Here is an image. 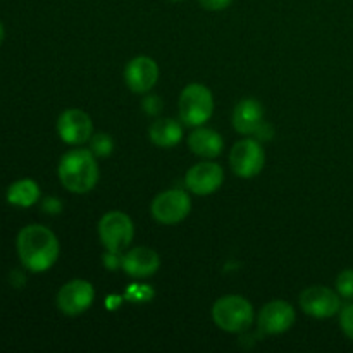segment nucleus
Returning <instances> with one entry per match:
<instances>
[{
  "label": "nucleus",
  "instance_id": "f257e3e1",
  "mask_svg": "<svg viewBox=\"0 0 353 353\" xmlns=\"http://www.w3.org/2000/svg\"><path fill=\"white\" fill-rule=\"evenodd\" d=\"M16 250L26 271L45 272L57 262L59 240L52 230L43 224H28L17 233Z\"/></svg>",
  "mask_w": 353,
  "mask_h": 353
},
{
  "label": "nucleus",
  "instance_id": "f03ea898",
  "mask_svg": "<svg viewBox=\"0 0 353 353\" xmlns=\"http://www.w3.org/2000/svg\"><path fill=\"white\" fill-rule=\"evenodd\" d=\"M59 181L74 195L90 193L99 183V164L90 148L76 147L65 152L59 161Z\"/></svg>",
  "mask_w": 353,
  "mask_h": 353
},
{
  "label": "nucleus",
  "instance_id": "7ed1b4c3",
  "mask_svg": "<svg viewBox=\"0 0 353 353\" xmlns=\"http://www.w3.org/2000/svg\"><path fill=\"white\" fill-rule=\"evenodd\" d=\"M254 307L241 295H224L212 307V321L226 333H243L254 324Z\"/></svg>",
  "mask_w": 353,
  "mask_h": 353
},
{
  "label": "nucleus",
  "instance_id": "20e7f679",
  "mask_svg": "<svg viewBox=\"0 0 353 353\" xmlns=\"http://www.w3.org/2000/svg\"><path fill=\"white\" fill-rule=\"evenodd\" d=\"M179 119L185 126H203L214 114V95L205 85L192 83L185 86L178 102Z\"/></svg>",
  "mask_w": 353,
  "mask_h": 353
},
{
  "label": "nucleus",
  "instance_id": "39448f33",
  "mask_svg": "<svg viewBox=\"0 0 353 353\" xmlns=\"http://www.w3.org/2000/svg\"><path fill=\"white\" fill-rule=\"evenodd\" d=\"M99 238L107 252L123 254L134 238V224L128 214L110 210L99 221Z\"/></svg>",
  "mask_w": 353,
  "mask_h": 353
},
{
  "label": "nucleus",
  "instance_id": "423d86ee",
  "mask_svg": "<svg viewBox=\"0 0 353 353\" xmlns=\"http://www.w3.org/2000/svg\"><path fill=\"white\" fill-rule=\"evenodd\" d=\"M152 217L164 226H174L192 212V199L186 190L171 188L159 193L150 205Z\"/></svg>",
  "mask_w": 353,
  "mask_h": 353
},
{
  "label": "nucleus",
  "instance_id": "0eeeda50",
  "mask_svg": "<svg viewBox=\"0 0 353 353\" xmlns=\"http://www.w3.org/2000/svg\"><path fill=\"white\" fill-rule=\"evenodd\" d=\"M230 165L238 178L250 179L261 174L265 165V152L257 138H243L231 148Z\"/></svg>",
  "mask_w": 353,
  "mask_h": 353
},
{
  "label": "nucleus",
  "instance_id": "6e6552de",
  "mask_svg": "<svg viewBox=\"0 0 353 353\" xmlns=\"http://www.w3.org/2000/svg\"><path fill=\"white\" fill-rule=\"evenodd\" d=\"M303 312L314 319H330L340 314L341 296L336 290L323 285H314L303 290L299 299Z\"/></svg>",
  "mask_w": 353,
  "mask_h": 353
},
{
  "label": "nucleus",
  "instance_id": "1a4fd4ad",
  "mask_svg": "<svg viewBox=\"0 0 353 353\" xmlns=\"http://www.w3.org/2000/svg\"><path fill=\"white\" fill-rule=\"evenodd\" d=\"M95 288L86 279H71L57 293V307L64 316L78 317L92 307Z\"/></svg>",
  "mask_w": 353,
  "mask_h": 353
},
{
  "label": "nucleus",
  "instance_id": "9d476101",
  "mask_svg": "<svg viewBox=\"0 0 353 353\" xmlns=\"http://www.w3.org/2000/svg\"><path fill=\"white\" fill-rule=\"evenodd\" d=\"M57 133L65 145L81 147L93 134V121L85 110L68 109L59 116Z\"/></svg>",
  "mask_w": 353,
  "mask_h": 353
},
{
  "label": "nucleus",
  "instance_id": "9b49d317",
  "mask_svg": "<svg viewBox=\"0 0 353 353\" xmlns=\"http://www.w3.org/2000/svg\"><path fill=\"white\" fill-rule=\"evenodd\" d=\"M224 181V171L217 162L202 161L186 171L185 186L193 195L207 196L216 193Z\"/></svg>",
  "mask_w": 353,
  "mask_h": 353
},
{
  "label": "nucleus",
  "instance_id": "f8f14e48",
  "mask_svg": "<svg viewBox=\"0 0 353 353\" xmlns=\"http://www.w3.org/2000/svg\"><path fill=\"white\" fill-rule=\"evenodd\" d=\"M296 314L292 303L285 300H272L262 307L259 314V330L264 334L274 336V334H283L295 324Z\"/></svg>",
  "mask_w": 353,
  "mask_h": 353
},
{
  "label": "nucleus",
  "instance_id": "ddd939ff",
  "mask_svg": "<svg viewBox=\"0 0 353 353\" xmlns=\"http://www.w3.org/2000/svg\"><path fill=\"white\" fill-rule=\"evenodd\" d=\"M159 79L157 62L147 55L131 59L124 68V81L133 93H148Z\"/></svg>",
  "mask_w": 353,
  "mask_h": 353
},
{
  "label": "nucleus",
  "instance_id": "4468645a",
  "mask_svg": "<svg viewBox=\"0 0 353 353\" xmlns=\"http://www.w3.org/2000/svg\"><path fill=\"white\" fill-rule=\"evenodd\" d=\"M123 271L134 279H145L154 276L161 268V257L148 247L131 248L123 255Z\"/></svg>",
  "mask_w": 353,
  "mask_h": 353
},
{
  "label": "nucleus",
  "instance_id": "2eb2a0df",
  "mask_svg": "<svg viewBox=\"0 0 353 353\" xmlns=\"http://www.w3.org/2000/svg\"><path fill=\"white\" fill-rule=\"evenodd\" d=\"M233 128L243 137H255L264 124V107L255 99H243L233 110Z\"/></svg>",
  "mask_w": 353,
  "mask_h": 353
},
{
  "label": "nucleus",
  "instance_id": "dca6fc26",
  "mask_svg": "<svg viewBox=\"0 0 353 353\" xmlns=\"http://www.w3.org/2000/svg\"><path fill=\"white\" fill-rule=\"evenodd\" d=\"M190 152L202 159H216L223 154L224 140L217 131L199 126L188 137Z\"/></svg>",
  "mask_w": 353,
  "mask_h": 353
},
{
  "label": "nucleus",
  "instance_id": "f3484780",
  "mask_svg": "<svg viewBox=\"0 0 353 353\" xmlns=\"http://www.w3.org/2000/svg\"><path fill=\"white\" fill-rule=\"evenodd\" d=\"M148 138L155 147L172 148L183 140V124L172 117H159L148 128Z\"/></svg>",
  "mask_w": 353,
  "mask_h": 353
},
{
  "label": "nucleus",
  "instance_id": "a211bd4d",
  "mask_svg": "<svg viewBox=\"0 0 353 353\" xmlns=\"http://www.w3.org/2000/svg\"><path fill=\"white\" fill-rule=\"evenodd\" d=\"M40 185L31 178H23L14 181L9 185L6 192L7 203L12 207H19V209H30V207L37 205L40 202Z\"/></svg>",
  "mask_w": 353,
  "mask_h": 353
},
{
  "label": "nucleus",
  "instance_id": "6ab92c4d",
  "mask_svg": "<svg viewBox=\"0 0 353 353\" xmlns=\"http://www.w3.org/2000/svg\"><path fill=\"white\" fill-rule=\"evenodd\" d=\"M88 143L95 157H109L114 152V140L107 133H93Z\"/></svg>",
  "mask_w": 353,
  "mask_h": 353
},
{
  "label": "nucleus",
  "instance_id": "aec40b11",
  "mask_svg": "<svg viewBox=\"0 0 353 353\" xmlns=\"http://www.w3.org/2000/svg\"><path fill=\"white\" fill-rule=\"evenodd\" d=\"M336 292L343 300H353V269H343L336 276Z\"/></svg>",
  "mask_w": 353,
  "mask_h": 353
},
{
  "label": "nucleus",
  "instance_id": "412c9836",
  "mask_svg": "<svg viewBox=\"0 0 353 353\" xmlns=\"http://www.w3.org/2000/svg\"><path fill=\"white\" fill-rule=\"evenodd\" d=\"M124 299H126L128 302H148V300L154 299V290L148 285H131L130 288L126 290Z\"/></svg>",
  "mask_w": 353,
  "mask_h": 353
},
{
  "label": "nucleus",
  "instance_id": "4be33fe9",
  "mask_svg": "<svg viewBox=\"0 0 353 353\" xmlns=\"http://www.w3.org/2000/svg\"><path fill=\"white\" fill-rule=\"evenodd\" d=\"M340 327L345 333V336L350 338L353 341V303H348V305L341 307L340 310Z\"/></svg>",
  "mask_w": 353,
  "mask_h": 353
},
{
  "label": "nucleus",
  "instance_id": "5701e85b",
  "mask_svg": "<svg viewBox=\"0 0 353 353\" xmlns=\"http://www.w3.org/2000/svg\"><path fill=\"white\" fill-rule=\"evenodd\" d=\"M143 110L148 114V116H157L162 110V102L159 97L148 95L147 99L143 100Z\"/></svg>",
  "mask_w": 353,
  "mask_h": 353
},
{
  "label": "nucleus",
  "instance_id": "b1692460",
  "mask_svg": "<svg viewBox=\"0 0 353 353\" xmlns=\"http://www.w3.org/2000/svg\"><path fill=\"white\" fill-rule=\"evenodd\" d=\"M231 2H233V0H199V3L203 7V9L212 10V12L228 9V7L231 6Z\"/></svg>",
  "mask_w": 353,
  "mask_h": 353
},
{
  "label": "nucleus",
  "instance_id": "393cba45",
  "mask_svg": "<svg viewBox=\"0 0 353 353\" xmlns=\"http://www.w3.org/2000/svg\"><path fill=\"white\" fill-rule=\"evenodd\" d=\"M41 209H43L45 212L55 216V214H59L62 210V203H61V200H59V199L48 196V199H45L43 202H41Z\"/></svg>",
  "mask_w": 353,
  "mask_h": 353
},
{
  "label": "nucleus",
  "instance_id": "a878e982",
  "mask_svg": "<svg viewBox=\"0 0 353 353\" xmlns=\"http://www.w3.org/2000/svg\"><path fill=\"white\" fill-rule=\"evenodd\" d=\"M3 40H6V28H3V24L0 23V45L3 43Z\"/></svg>",
  "mask_w": 353,
  "mask_h": 353
},
{
  "label": "nucleus",
  "instance_id": "bb28decb",
  "mask_svg": "<svg viewBox=\"0 0 353 353\" xmlns=\"http://www.w3.org/2000/svg\"><path fill=\"white\" fill-rule=\"evenodd\" d=\"M169 2H183V0H169Z\"/></svg>",
  "mask_w": 353,
  "mask_h": 353
}]
</instances>
